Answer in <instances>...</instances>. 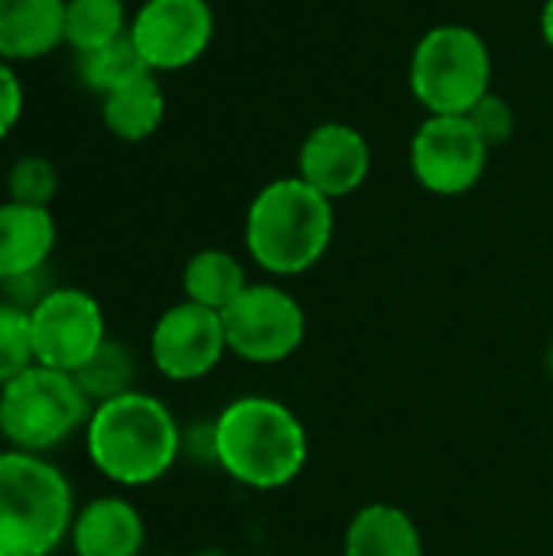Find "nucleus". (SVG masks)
<instances>
[{
  "label": "nucleus",
  "mask_w": 553,
  "mask_h": 556,
  "mask_svg": "<svg viewBox=\"0 0 553 556\" xmlns=\"http://www.w3.org/2000/svg\"><path fill=\"white\" fill-rule=\"evenodd\" d=\"M209 453L238 485L277 492L303 472L310 437L303 420L277 397L244 394L209 427Z\"/></svg>",
  "instance_id": "nucleus-1"
},
{
  "label": "nucleus",
  "mask_w": 553,
  "mask_h": 556,
  "mask_svg": "<svg viewBox=\"0 0 553 556\" xmlns=\"http://www.w3.org/2000/svg\"><path fill=\"white\" fill-rule=\"evenodd\" d=\"M91 466L114 485L140 489L160 482L183 453V430L173 410L143 391L95 404L85 427Z\"/></svg>",
  "instance_id": "nucleus-2"
},
{
  "label": "nucleus",
  "mask_w": 553,
  "mask_h": 556,
  "mask_svg": "<svg viewBox=\"0 0 553 556\" xmlns=\"http://www.w3.org/2000/svg\"><path fill=\"white\" fill-rule=\"evenodd\" d=\"M336 235V202L300 176L271 179L248 205L244 248L271 277H300L313 270Z\"/></svg>",
  "instance_id": "nucleus-3"
},
{
  "label": "nucleus",
  "mask_w": 553,
  "mask_h": 556,
  "mask_svg": "<svg viewBox=\"0 0 553 556\" xmlns=\"http://www.w3.org/2000/svg\"><path fill=\"white\" fill-rule=\"evenodd\" d=\"M68 479L36 453H0V556H49L75 521Z\"/></svg>",
  "instance_id": "nucleus-4"
},
{
  "label": "nucleus",
  "mask_w": 553,
  "mask_h": 556,
  "mask_svg": "<svg viewBox=\"0 0 553 556\" xmlns=\"http://www.w3.org/2000/svg\"><path fill=\"white\" fill-rule=\"evenodd\" d=\"M407 85L427 114H469L492 91V52L473 26L437 23L411 52Z\"/></svg>",
  "instance_id": "nucleus-5"
},
{
  "label": "nucleus",
  "mask_w": 553,
  "mask_h": 556,
  "mask_svg": "<svg viewBox=\"0 0 553 556\" xmlns=\"http://www.w3.org/2000/svg\"><path fill=\"white\" fill-rule=\"evenodd\" d=\"M95 401L85 394L72 371L29 365L7 384H0L3 440L23 453H49L85 433Z\"/></svg>",
  "instance_id": "nucleus-6"
},
{
  "label": "nucleus",
  "mask_w": 553,
  "mask_h": 556,
  "mask_svg": "<svg viewBox=\"0 0 553 556\" xmlns=\"http://www.w3.org/2000/svg\"><path fill=\"white\" fill-rule=\"evenodd\" d=\"M228 352L251 365L287 362L306 339V313L300 300L277 283H248L222 313Z\"/></svg>",
  "instance_id": "nucleus-7"
},
{
  "label": "nucleus",
  "mask_w": 553,
  "mask_h": 556,
  "mask_svg": "<svg viewBox=\"0 0 553 556\" xmlns=\"http://www.w3.org/2000/svg\"><path fill=\"white\" fill-rule=\"evenodd\" d=\"M492 147L466 114H427L407 147L411 176L433 195H466L486 176Z\"/></svg>",
  "instance_id": "nucleus-8"
},
{
  "label": "nucleus",
  "mask_w": 553,
  "mask_h": 556,
  "mask_svg": "<svg viewBox=\"0 0 553 556\" xmlns=\"http://www.w3.org/2000/svg\"><path fill=\"white\" fill-rule=\"evenodd\" d=\"M29 342L36 365L75 375L108 342L104 309L81 287H52L29 309Z\"/></svg>",
  "instance_id": "nucleus-9"
},
{
  "label": "nucleus",
  "mask_w": 553,
  "mask_h": 556,
  "mask_svg": "<svg viewBox=\"0 0 553 556\" xmlns=\"http://www.w3.org/2000/svg\"><path fill=\"white\" fill-rule=\"evenodd\" d=\"M130 39L153 75L196 65L215 39L209 0H143L130 16Z\"/></svg>",
  "instance_id": "nucleus-10"
},
{
  "label": "nucleus",
  "mask_w": 553,
  "mask_h": 556,
  "mask_svg": "<svg viewBox=\"0 0 553 556\" xmlns=\"http://www.w3.org/2000/svg\"><path fill=\"white\" fill-rule=\"evenodd\" d=\"M228 355L225 323L222 313L199 306V303H176L169 306L150 332V358L153 368L179 384L202 381L218 368Z\"/></svg>",
  "instance_id": "nucleus-11"
},
{
  "label": "nucleus",
  "mask_w": 553,
  "mask_h": 556,
  "mask_svg": "<svg viewBox=\"0 0 553 556\" xmlns=\"http://www.w3.org/2000/svg\"><path fill=\"white\" fill-rule=\"evenodd\" d=\"M372 173V147L368 137L342 121H326L306 134L297 156V176L339 202L365 186Z\"/></svg>",
  "instance_id": "nucleus-12"
},
{
  "label": "nucleus",
  "mask_w": 553,
  "mask_h": 556,
  "mask_svg": "<svg viewBox=\"0 0 553 556\" xmlns=\"http://www.w3.org/2000/svg\"><path fill=\"white\" fill-rule=\"evenodd\" d=\"M68 544L75 556H140L147 525L127 498L101 495L75 511Z\"/></svg>",
  "instance_id": "nucleus-13"
},
{
  "label": "nucleus",
  "mask_w": 553,
  "mask_h": 556,
  "mask_svg": "<svg viewBox=\"0 0 553 556\" xmlns=\"http://www.w3.org/2000/svg\"><path fill=\"white\" fill-rule=\"evenodd\" d=\"M55 218L49 208L0 202V287L46 270L55 251Z\"/></svg>",
  "instance_id": "nucleus-14"
},
{
  "label": "nucleus",
  "mask_w": 553,
  "mask_h": 556,
  "mask_svg": "<svg viewBox=\"0 0 553 556\" xmlns=\"http://www.w3.org/2000/svg\"><path fill=\"white\" fill-rule=\"evenodd\" d=\"M65 46V0H0V59L33 62Z\"/></svg>",
  "instance_id": "nucleus-15"
},
{
  "label": "nucleus",
  "mask_w": 553,
  "mask_h": 556,
  "mask_svg": "<svg viewBox=\"0 0 553 556\" xmlns=\"http://www.w3.org/2000/svg\"><path fill=\"white\" fill-rule=\"evenodd\" d=\"M342 556H424V538L404 508L375 502L352 515Z\"/></svg>",
  "instance_id": "nucleus-16"
},
{
  "label": "nucleus",
  "mask_w": 553,
  "mask_h": 556,
  "mask_svg": "<svg viewBox=\"0 0 553 556\" xmlns=\"http://www.w3.org/2000/svg\"><path fill=\"white\" fill-rule=\"evenodd\" d=\"M166 117V94L153 72L114 88L101 98V121L108 134L127 143H140L163 127Z\"/></svg>",
  "instance_id": "nucleus-17"
},
{
  "label": "nucleus",
  "mask_w": 553,
  "mask_h": 556,
  "mask_svg": "<svg viewBox=\"0 0 553 556\" xmlns=\"http://www.w3.org/2000/svg\"><path fill=\"white\" fill-rule=\"evenodd\" d=\"M244 264L222 248H205L196 251L186 267H183V293L189 303L209 306L215 313H225L248 287Z\"/></svg>",
  "instance_id": "nucleus-18"
},
{
  "label": "nucleus",
  "mask_w": 553,
  "mask_h": 556,
  "mask_svg": "<svg viewBox=\"0 0 553 556\" xmlns=\"http://www.w3.org/2000/svg\"><path fill=\"white\" fill-rule=\"evenodd\" d=\"M130 16L124 0H65V46L75 55L127 36Z\"/></svg>",
  "instance_id": "nucleus-19"
},
{
  "label": "nucleus",
  "mask_w": 553,
  "mask_h": 556,
  "mask_svg": "<svg viewBox=\"0 0 553 556\" xmlns=\"http://www.w3.org/2000/svg\"><path fill=\"white\" fill-rule=\"evenodd\" d=\"M147 72L150 68L140 59L130 33L121 36V39H114V42H108V46H101V49H91V52H81L78 55V78H81V85L88 91L101 94V98L111 94L114 88H121V85L147 75Z\"/></svg>",
  "instance_id": "nucleus-20"
},
{
  "label": "nucleus",
  "mask_w": 553,
  "mask_h": 556,
  "mask_svg": "<svg viewBox=\"0 0 553 556\" xmlns=\"http://www.w3.org/2000/svg\"><path fill=\"white\" fill-rule=\"evenodd\" d=\"M134 375H137V362H134L130 349L121 345V342H114V339H108V342H104V345L75 371L78 384L85 388V394H88L95 404L134 391Z\"/></svg>",
  "instance_id": "nucleus-21"
},
{
  "label": "nucleus",
  "mask_w": 553,
  "mask_h": 556,
  "mask_svg": "<svg viewBox=\"0 0 553 556\" xmlns=\"http://www.w3.org/2000/svg\"><path fill=\"white\" fill-rule=\"evenodd\" d=\"M55 189H59V173L52 160L39 153H26L7 169V199L13 202L49 208V202L55 199Z\"/></svg>",
  "instance_id": "nucleus-22"
},
{
  "label": "nucleus",
  "mask_w": 553,
  "mask_h": 556,
  "mask_svg": "<svg viewBox=\"0 0 553 556\" xmlns=\"http://www.w3.org/2000/svg\"><path fill=\"white\" fill-rule=\"evenodd\" d=\"M29 365H33L29 313L10 300H0V384L16 378Z\"/></svg>",
  "instance_id": "nucleus-23"
},
{
  "label": "nucleus",
  "mask_w": 553,
  "mask_h": 556,
  "mask_svg": "<svg viewBox=\"0 0 553 556\" xmlns=\"http://www.w3.org/2000/svg\"><path fill=\"white\" fill-rule=\"evenodd\" d=\"M466 117L473 121V127L479 130V137H482L489 147H502V143H508L512 134H515V111H512V104H508L502 94H495V91H489Z\"/></svg>",
  "instance_id": "nucleus-24"
},
{
  "label": "nucleus",
  "mask_w": 553,
  "mask_h": 556,
  "mask_svg": "<svg viewBox=\"0 0 553 556\" xmlns=\"http://www.w3.org/2000/svg\"><path fill=\"white\" fill-rule=\"evenodd\" d=\"M23 104H26V91L23 81L16 75V68L10 62L0 59V140L13 134V127L23 117Z\"/></svg>",
  "instance_id": "nucleus-25"
},
{
  "label": "nucleus",
  "mask_w": 553,
  "mask_h": 556,
  "mask_svg": "<svg viewBox=\"0 0 553 556\" xmlns=\"http://www.w3.org/2000/svg\"><path fill=\"white\" fill-rule=\"evenodd\" d=\"M541 36L553 52V0H544V7H541Z\"/></svg>",
  "instance_id": "nucleus-26"
},
{
  "label": "nucleus",
  "mask_w": 553,
  "mask_h": 556,
  "mask_svg": "<svg viewBox=\"0 0 553 556\" xmlns=\"http://www.w3.org/2000/svg\"><path fill=\"white\" fill-rule=\"evenodd\" d=\"M548 371H551V378H553V342H551V349H548Z\"/></svg>",
  "instance_id": "nucleus-27"
},
{
  "label": "nucleus",
  "mask_w": 553,
  "mask_h": 556,
  "mask_svg": "<svg viewBox=\"0 0 553 556\" xmlns=\"http://www.w3.org/2000/svg\"><path fill=\"white\" fill-rule=\"evenodd\" d=\"M0 440H3V417H0Z\"/></svg>",
  "instance_id": "nucleus-28"
}]
</instances>
